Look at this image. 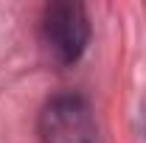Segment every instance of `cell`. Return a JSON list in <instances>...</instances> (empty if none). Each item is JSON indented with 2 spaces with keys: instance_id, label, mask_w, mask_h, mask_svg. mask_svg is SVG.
<instances>
[{
  "instance_id": "1",
  "label": "cell",
  "mask_w": 146,
  "mask_h": 143,
  "mask_svg": "<svg viewBox=\"0 0 146 143\" xmlns=\"http://www.w3.org/2000/svg\"><path fill=\"white\" fill-rule=\"evenodd\" d=\"M42 45L59 65H70L84 54L87 39H90V23L82 3L59 0L51 3L42 14Z\"/></svg>"
},
{
  "instance_id": "2",
  "label": "cell",
  "mask_w": 146,
  "mask_h": 143,
  "mask_svg": "<svg viewBox=\"0 0 146 143\" xmlns=\"http://www.w3.org/2000/svg\"><path fill=\"white\" fill-rule=\"evenodd\" d=\"M42 143H96V115L93 107L73 93L54 95L36 121Z\"/></svg>"
}]
</instances>
